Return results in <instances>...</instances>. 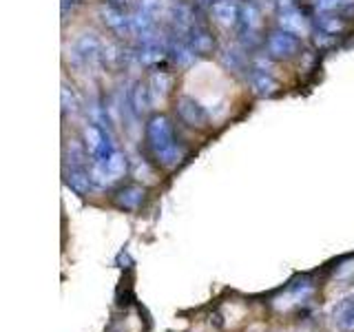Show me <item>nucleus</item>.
<instances>
[{"mask_svg":"<svg viewBox=\"0 0 354 332\" xmlns=\"http://www.w3.org/2000/svg\"><path fill=\"white\" fill-rule=\"evenodd\" d=\"M100 62L109 69H120L122 64H124V51L120 47H115L113 42H106L102 44V55H100Z\"/></svg>","mask_w":354,"mask_h":332,"instance_id":"22","label":"nucleus"},{"mask_svg":"<svg viewBox=\"0 0 354 332\" xmlns=\"http://www.w3.org/2000/svg\"><path fill=\"white\" fill-rule=\"evenodd\" d=\"M219 60L221 64L226 66L228 71H235V73H250L252 66L248 64V58H246V49H237V47H228L219 53Z\"/></svg>","mask_w":354,"mask_h":332,"instance_id":"18","label":"nucleus"},{"mask_svg":"<svg viewBox=\"0 0 354 332\" xmlns=\"http://www.w3.org/2000/svg\"><path fill=\"white\" fill-rule=\"evenodd\" d=\"M261 27H263V16H261L259 5L254 3V0H241L239 25H237L241 49L252 51V49H257L261 42H266L261 36Z\"/></svg>","mask_w":354,"mask_h":332,"instance_id":"2","label":"nucleus"},{"mask_svg":"<svg viewBox=\"0 0 354 332\" xmlns=\"http://www.w3.org/2000/svg\"><path fill=\"white\" fill-rule=\"evenodd\" d=\"M239 9L241 3L239 0H215L210 5V14L213 18L224 27H237L239 25Z\"/></svg>","mask_w":354,"mask_h":332,"instance_id":"16","label":"nucleus"},{"mask_svg":"<svg viewBox=\"0 0 354 332\" xmlns=\"http://www.w3.org/2000/svg\"><path fill=\"white\" fill-rule=\"evenodd\" d=\"M100 18H102L104 25L115 33L118 38H129L133 36V20L127 14V9H120L104 3L100 7Z\"/></svg>","mask_w":354,"mask_h":332,"instance_id":"7","label":"nucleus"},{"mask_svg":"<svg viewBox=\"0 0 354 332\" xmlns=\"http://www.w3.org/2000/svg\"><path fill=\"white\" fill-rule=\"evenodd\" d=\"M299 51H301V38L286 29H277L268 33V38H266V55L270 60L277 62L292 60L295 55H299Z\"/></svg>","mask_w":354,"mask_h":332,"instance_id":"4","label":"nucleus"},{"mask_svg":"<svg viewBox=\"0 0 354 332\" xmlns=\"http://www.w3.org/2000/svg\"><path fill=\"white\" fill-rule=\"evenodd\" d=\"M177 116H180V120L184 122L186 127L191 129H208L210 124V118H208V111L197 102L195 98L191 95H180L177 98Z\"/></svg>","mask_w":354,"mask_h":332,"instance_id":"6","label":"nucleus"},{"mask_svg":"<svg viewBox=\"0 0 354 332\" xmlns=\"http://www.w3.org/2000/svg\"><path fill=\"white\" fill-rule=\"evenodd\" d=\"M213 3H215V0H213Z\"/></svg>","mask_w":354,"mask_h":332,"instance_id":"27","label":"nucleus"},{"mask_svg":"<svg viewBox=\"0 0 354 332\" xmlns=\"http://www.w3.org/2000/svg\"><path fill=\"white\" fill-rule=\"evenodd\" d=\"M149 86H151V93H153V100H162L171 93L173 89V75L169 71H155L149 80Z\"/></svg>","mask_w":354,"mask_h":332,"instance_id":"21","label":"nucleus"},{"mask_svg":"<svg viewBox=\"0 0 354 332\" xmlns=\"http://www.w3.org/2000/svg\"><path fill=\"white\" fill-rule=\"evenodd\" d=\"M64 180L71 191H75L77 195H88L95 186L91 169H86V166H71V169H66Z\"/></svg>","mask_w":354,"mask_h":332,"instance_id":"17","label":"nucleus"},{"mask_svg":"<svg viewBox=\"0 0 354 332\" xmlns=\"http://www.w3.org/2000/svg\"><path fill=\"white\" fill-rule=\"evenodd\" d=\"M129 169V162H127V155L118 151L113 158L104 164H91V175H93V182L95 186H109L118 182L120 177H124Z\"/></svg>","mask_w":354,"mask_h":332,"instance_id":"5","label":"nucleus"},{"mask_svg":"<svg viewBox=\"0 0 354 332\" xmlns=\"http://www.w3.org/2000/svg\"><path fill=\"white\" fill-rule=\"evenodd\" d=\"M186 40H188V44H191L197 55H210L215 51L213 31L208 29V25H204V22H199V20L193 22V27H191V31H188Z\"/></svg>","mask_w":354,"mask_h":332,"instance_id":"12","label":"nucleus"},{"mask_svg":"<svg viewBox=\"0 0 354 332\" xmlns=\"http://www.w3.org/2000/svg\"><path fill=\"white\" fill-rule=\"evenodd\" d=\"M313 3L319 11H341L352 5L354 0H313Z\"/></svg>","mask_w":354,"mask_h":332,"instance_id":"25","label":"nucleus"},{"mask_svg":"<svg viewBox=\"0 0 354 332\" xmlns=\"http://www.w3.org/2000/svg\"><path fill=\"white\" fill-rule=\"evenodd\" d=\"M136 11H140V14L158 20L160 11H162V0H138Z\"/></svg>","mask_w":354,"mask_h":332,"instance_id":"24","label":"nucleus"},{"mask_svg":"<svg viewBox=\"0 0 354 332\" xmlns=\"http://www.w3.org/2000/svg\"><path fill=\"white\" fill-rule=\"evenodd\" d=\"M166 42V58H169L173 64L177 66H191L197 58V53L193 51V47L188 44V40L184 36H175L171 33Z\"/></svg>","mask_w":354,"mask_h":332,"instance_id":"8","label":"nucleus"},{"mask_svg":"<svg viewBox=\"0 0 354 332\" xmlns=\"http://www.w3.org/2000/svg\"><path fill=\"white\" fill-rule=\"evenodd\" d=\"M136 55L138 60L144 66H155L160 64L166 58V42H162L158 36H147V38H140L138 40V47H136Z\"/></svg>","mask_w":354,"mask_h":332,"instance_id":"10","label":"nucleus"},{"mask_svg":"<svg viewBox=\"0 0 354 332\" xmlns=\"http://www.w3.org/2000/svg\"><path fill=\"white\" fill-rule=\"evenodd\" d=\"M147 142L162 169H175L184 160V149L177 142L173 124L166 116H151L147 122Z\"/></svg>","mask_w":354,"mask_h":332,"instance_id":"1","label":"nucleus"},{"mask_svg":"<svg viewBox=\"0 0 354 332\" xmlns=\"http://www.w3.org/2000/svg\"><path fill=\"white\" fill-rule=\"evenodd\" d=\"M279 29H286L295 33V36L304 38L310 36V20L299 11V7H290V9H281L279 11Z\"/></svg>","mask_w":354,"mask_h":332,"instance_id":"13","label":"nucleus"},{"mask_svg":"<svg viewBox=\"0 0 354 332\" xmlns=\"http://www.w3.org/2000/svg\"><path fill=\"white\" fill-rule=\"evenodd\" d=\"M315 27L321 33H328V36H339V33L346 29V20L341 18L337 11H319V16L315 20Z\"/></svg>","mask_w":354,"mask_h":332,"instance_id":"19","label":"nucleus"},{"mask_svg":"<svg viewBox=\"0 0 354 332\" xmlns=\"http://www.w3.org/2000/svg\"><path fill=\"white\" fill-rule=\"evenodd\" d=\"M84 151L91 158V164H104L120 151L113 142V136L104 124H86L84 127Z\"/></svg>","mask_w":354,"mask_h":332,"instance_id":"3","label":"nucleus"},{"mask_svg":"<svg viewBox=\"0 0 354 332\" xmlns=\"http://www.w3.org/2000/svg\"><path fill=\"white\" fill-rule=\"evenodd\" d=\"M109 5H113V7H120V9H129L133 0H106Z\"/></svg>","mask_w":354,"mask_h":332,"instance_id":"26","label":"nucleus"},{"mask_svg":"<svg viewBox=\"0 0 354 332\" xmlns=\"http://www.w3.org/2000/svg\"><path fill=\"white\" fill-rule=\"evenodd\" d=\"M129 107L138 118L149 113L153 107V93H151L149 82H142V80L133 82L131 91H129Z\"/></svg>","mask_w":354,"mask_h":332,"instance_id":"14","label":"nucleus"},{"mask_svg":"<svg viewBox=\"0 0 354 332\" xmlns=\"http://www.w3.org/2000/svg\"><path fill=\"white\" fill-rule=\"evenodd\" d=\"M332 319L341 330H354V295L341 299L332 310Z\"/></svg>","mask_w":354,"mask_h":332,"instance_id":"20","label":"nucleus"},{"mask_svg":"<svg viewBox=\"0 0 354 332\" xmlns=\"http://www.w3.org/2000/svg\"><path fill=\"white\" fill-rule=\"evenodd\" d=\"M62 113L64 116H73L77 109H80V100H77V95H75V91H73V86H69V84H62Z\"/></svg>","mask_w":354,"mask_h":332,"instance_id":"23","label":"nucleus"},{"mask_svg":"<svg viewBox=\"0 0 354 332\" xmlns=\"http://www.w3.org/2000/svg\"><path fill=\"white\" fill-rule=\"evenodd\" d=\"M248 82H250L252 93L259 95V98H270L272 93H277V89H279L277 77L268 69H257V66H252L250 69Z\"/></svg>","mask_w":354,"mask_h":332,"instance_id":"15","label":"nucleus"},{"mask_svg":"<svg viewBox=\"0 0 354 332\" xmlns=\"http://www.w3.org/2000/svg\"><path fill=\"white\" fill-rule=\"evenodd\" d=\"M102 44L104 42L100 40L95 33H82L73 44V55L84 64H93L100 60V55H102Z\"/></svg>","mask_w":354,"mask_h":332,"instance_id":"11","label":"nucleus"},{"mask_svg":"<svg viewBox=\"0 0 354 332\" xmlns=\"http://www.w3.org/2000/svg\"><path fill=\"white\" fill-rule=\"evenodd\" d=\"M144 202H147V188L140 184H127L113 195V204L127 213H136L144 206Z\"/></svg>","mask_w":354,"mask_h":332,"instance_id":"9","label":"nucleus"}]
</instances>
